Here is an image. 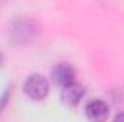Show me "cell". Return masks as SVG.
I'll use <instances>...</instances> for the list:
<instances>
[{
  "mask_svg": "<svg viewBox=\"0 0 124 122\" xmlns=\"http://www.w3.org/2000/svg\"><path fill=\"white\" fill-rule=\"evenodd\" d=\"M23 92L32 101H42L46 98V95L49 92V83H48L46 78L42 76L40 73H33L25 81Z\"/></svg>",
  "mask_w": 124,
  "mask_h": 122,
  "instance_id": "1",
  "label": "cell"
},
{
  "mask_svg": "<svg viewBox=\"0 0 124 122\" xmlns=\"http://www.w3.org/2000/svg\"><path fill=\"white\" fill-rule=\"evenodd\" d=\"M85 93V89L81 83L78 82H71L65 86H62V91H61V102L66 106H77L82 96Z\"/></svg>",
  "mask_w": 124,
  "mask_h": 122,
  "instance_id": "2",
  "label": "cell"
},
{
  "mask_svg": "<svg viewBox=\"0 0 124 122\" xmlns=\"http://www.w3.org/2000/svg\"><path fill=\"white\" fill-rule=\"evenodd\" d=\"M85 115H87L88 119L95 122L105 121L108 118V115H110V106L101 99H94V101L87 103Z\"/></svg>",
  "mask_w": 124,
  "mask_h": 122,
  "instance_id": "3",
  "label": "cell"
},
{
  "mask_svg": "<svg viewBox=\"0 0 124 122\" xmlns=\"http://www.w3.org/2000/svg\"><path fill=\"white\" fill-rule=\"evenodd\" d=\"M52 81L58 86H65L75 81V69L69 63H58L52 69Z\"/></svg>",
  "mask_w": 124,
  "mask_h": 122,
  "instance_id": "4",
  "label": "cell"
},
{
  "mask_svg": "<svg viewBox=\"0 0 124 122\" xmlns=\"http://www.w3.org/2000/svg\"><path fill=\"white\" fill-rule=\"evenodd\" d=\"M116 119L118 121V119H124V115H118V116H116Z\"/></svg>",
  "mask_w": 124,
  "mask_h": 122,
  "instance_id": "5",
  "label": "cell"
},
{
  "mask_svg": "<svg viewBox=\"0 0 124 122\" xmlns=\"http://www.w3.org/2000/svg\"><path fill=\"white\" fill-rule=\"evenodd\" d=\"M0 63H1V53H0Z\"/></svg>",
  "mask_w": 124,
  "mask_h": 122,
  "instance_id": "6",
  "label": "cell"
}]
</instances>
